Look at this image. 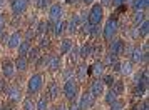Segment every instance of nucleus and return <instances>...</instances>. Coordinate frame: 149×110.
Instances as JSON below:
<instances>
[{
    "mask_svg": "<svg viewBox=\"0 0 149 110\" xmlns=\"http://www.w3.org/2000/svg\"><path fill=\"white\" fill-rule=\"evenodd\" d=\"M117 32H119V22H117V19H116L114 15H111L107 20H106L104 28H102V35H104L106 40H112Z\"/></svg>",
    "mask_w": 149,
    "mask_h": 110,
    "instance_id": "f257e3e1",
    "label": "nucleus"
},
{
    "mask_svg": "<svg viewBox=\"0 0 149 110\" xmlns=\"http://www.w3.org/2000/svg\"><path fill=\"white\" fill-rule=\"evenodd\" d=\"M102 19H104V8L101 3H94L87 14V22L91 25H101Z\"/></svg>",
    "mask_w": 149,
    "mask_h": 110,
    "instance_id": "f03ea898",
    "label": "nucleus"
},
{
    "mask_svg": "<svg viewBox=\"0 0 149 110\" xmlns=\"http://www.w3.org/2000/svg\"><path fill=\"white\" fill-rule=\"evenodd\" d=\"M62 94L67 100H72L74 102L75 97H77V80L75 78H67L64 87H62Z\"/></svg>",
    "mask_w": 149,
    "mask_h": 110,
    "instance_id": "7ed1b4c3",
    "label": "nucleus"
},
{
    "mask_svg": "<svg viewBox=\"0 0 149 110\" xmlns=\"http://www.w3.org/2000/svg\"><path fill=\"white\" fill-rule=\"evenodd\" d=\"M44 87V77L42 74H34L29 78V92L30 94H39Z\"/></svg>",
    "mask_w": 149,
    "mask_h": 110,
    "instance_id": "20e7f679",
    "label": "nucleus"
},
{
    "mask_svg": "<svg viewBox=\"0 0 149 110\" xmlns=\"http://www.w3.org/2000/svg\"><path fill=\"white\" fill-rule=\"evenodd\" d=\"M124 48H126V43L122 38H112V42H109V52L116 57H121L124 54Z\"/></svg>",
    "mask_w": 149,
    "mask_h": 110,
    "instance_id": "39448f33",
    "label": "nucleus"
},
{
    "mask_svg": "<svg viewBox=\"0 0 149 110\" xmlns=\"http://www.w3.org/2000/svg\"><path fill=\"white\" fill-rule=\"evenodd\" d=\"M94 100H95V97L92 95L89 90H86V92L81 95V100H79V109H81V110H91V109H92V105H94Z\"/></svg>",
    "mask_w": 149,
    "mask_h": 110,
    "instance_id": "423d86ee",
    "label": "nucleus"
},
{
    "mask_svg": "<svg viewBox=\"0 0 149 110\" xmlns=\"http://www.w3.org/2000/svg\"><path fill=\"white\" fill-rule=\"evenodd\" d=\"M129 62L131 63H146L148 62V54H144L141 47H134L132 54L129 55Z\"/></svg>",
    "mask_w": 149,
    "mask_h": 110,
    "instance_id": "0eeeda50",
    "label": "nucleus"
},
{
    "mask_svg": "<svg viewBox=\"0 0 149 110\" xmlns=\"http://www.w3.org/2000/svg\"><path fill=\"white\" fill-rule=\"evenodd\" d=\"M62 15H64V8H62L61 3H54V5H50V7H49V20H50V22L61 20Z\"/></svg>",
    "mask_w": 149,
    "mask_h": 110,
    "instance_id": "6e6552de",
    "label": "nucleus"
},
{
    "mask_svg": "<svg viewBox=\"0 0 149 110\" xmlns=\"http://www.w3.org/2000/svg\"><path fill=\"white\" fill-rule=\"evenodd\" d=\"M5 95H7V98L10 102H19L22 97V89L19 85H10V87L5 89Z\"/></svg>",
    "mask_w": 149,
    "mask_h": 110,
    "instance_id": "1a4fd4ad",
    "label": "nucleus"
},
{
    "mask_svg": "<svg viewBox=\"0 0 149 110\" xmlns=\"http://www.w3.org/2000/svg\"><path fill=\"white\" fill-rule=\"evenodd\" d=\"M27 3L29 0H10V7H12V12L14 15H22L25 12V8H27Z\"/></svg>",
    "mask_w": 149,
    "mask_h": 110,
    "instance_id": "9d476101",
    "label": "nucleus"
},
{
    "mask_svg": "<svg viewBox=\"0 0 149 110\" xmlns=\"http://www.w3.org/2000/svg\"><path fill=\"white\" fill-rule=\"evenodd\" d=\"M45 67H47L49 70H52V72H55V70L61 69V58L57 57V55H45Z\"/></svg>",
    "mask_w": 149,
    "mask_h": 110,
    "instance_id": "9b49d317",
    "label": "nucleus"
},
{
    "mask_svg": "<svg viewBox=\"0 0 149 110\" xmlns=\"http://www.w3.org/2000/svg\"><path fill=\"white\" fill-rule=\"evenodd\" d=\"M104 82H102V78H97V80H94V82L91 83V89H89V92L92 94L94 97H101L102 94H104Z\"/></svg>",
    "mask_w": 149,
    "mask_h": 110,
    "instance_id": "f8f14e48",
    "label": "nucleus"
},
{
    "mask_svg": "<svg viewBox=\"0 0 149 110\" xmlns=\"http://www.w3.org/2000/svg\"><path fill=\"white\" fill-rule=\"evenodd\" d=\"M2 74H3V77H7V78H12L15 74V65L10 60H3L2 62Z\"/></svg>",
    "mask_w": 149,
    "mask_h": 110,
    "instance_id": "ddd939ff",
    "label": "nucleus"
},
{
    "mask_svg": "<svg viewBox=\"0 0 149 110\" xmlns=\"http://www.w3.org/2000/svg\"><path fill=\"white\" fill-rule=\"evenodd\" d=\"M87 75H91V70H89V67L86 65V63L79 65V67H77V72H75V80L84 82V80L87 78Z\"/></svg>",
    "mask_w": 149,
    "mask_h": 110,
    "instance_id": "4468645a",
    "label": "nucleus"
},
{
    "mask_svg": "<svg viewBox=\"0 0 149 110\" xmlns=\"http://www.w3.org/2000/svg\"><path fill=\"white\" fill-rule=\"evenodd\" d=\"M47 94H49V100H55L57 97L61 95V87L57 82H50L47 87Z\"/></svg>",
    "mask_w": 149,
    "mask_h": 110,
    "instance_id": "2eb2a0df",
    "label": "nucleus"
},
{
    "mask_svg": "<svg viewBox=\"0 0 149 110\" xmlns=\"http://www.w3.org/2000/svg\"><path fill=\"white\" fill-rule=\"evenodd\" d=\"M89 70H91V74H92V75L101 77V75H104L106 65H104V62H101V60H95L94 65H92V67H89Z\"/></svg>",
    "mask_w": 149,
    "mask_h": 110,
    "instance_id": "dca6fc26",
    "label": "nucleus"
},
{
    "mask_svg": "<svg viewBox=\"0 0 149 110\" xmlns=\"http://www.w3.org/2000/svg\"><path fill=\"white\" fill-rule=\"evenodd\" d=\"M20 42H22V34L20 32H14V34L8 37L7 45H8V48H17L20 45Z\"/></svg>",
    "mask_w": 149,
    "mask_h": 110,
    "instance_id": "f3484780",
    "label": "nucleus"
},
{
    "mask_svg": "<svg viewBox=\"0 0 149 110\" xmlns=\"http://www.w3.org/2000/svg\"><path fill=\"white\" fill-rule=\"evenodd\" d=\"M52 32H54V35L55 37H61L64 32H65V22L62 20H57V22H54V25H52Z\"/></svg>",
    "mask_w": 149,
    "mask_h": 110,
    "instance_id": "a211bd4d",
    "label": "nucleus"
},
{
    "mask_svg": "<svg viewBox=\"0 0 149 110\" xmlns=\"http://www.w3.org/2000/svg\"><path fill=\"white\" fill-rule=\"evenodd\" d=\"M136 32H137V37H148V34H149V22H148V19L142 20L141 23L137 25Z\"/></svg>",
    "mask_w": 149,
    "mask_h": 110,
    "instance_id": "6ab92c4d",
    "label": "nucleus"
},
{
    "mask_svg": "<svg viewBox=\"0 0 149 110\" xmlns=\"http://www.w3.org/2000/svg\"><path fill=\"white\" fill-rule=\"evenodd\" d=\"M132 8H134V12L137 10H142V12H146L148 10V5H149V0H132Z\"/></svg>",
    "mask_w": 149,
    "mask_h": 110,
    "instance_id": "aec40b11",
    "label": "nucleus"
},
{
    "mask_svg": "<svg viewBox=\"0 0 149 110\" xmlns=\"http://www.w3.org/2000/svg\"><path fill=\"white\" fill-rule=\"evenodd\" d=\"M15 69L17 70H20V72H25L29 67V60H27V57H17V60H15Z\"/></svg>",
    "mask_w": 149,
    "mask_h": 110,
    "instance_id": "412c9836",
    "label": "nucleus"
},
{
    "mask_svg": "<svg viewBox=\"0 0 149 110\" xmlns=\"http://www.w3.org/2000/svg\"><path fill=\"white\" fill-rule=\"evenodd\" d=\"M19 57H27L29 50H30V42L29 40H22L20 45H19Z\"/></svg>",
    "mask_w": 149,
    "mask_h": 110,
    "instance_id": "4be33fe9",
    "label": "nucleus"
},
{
    "mask_svg": "<svg viewBox=\"0 0 149 110\" xmlns=\"http://www.w3.org/2000/svg\"><path fill=\"white\" fill-rule=\"evenodd\" d=\"M35 110H49V97L42 95L39 98V102L35 103Z\"/></svg>",
    "mask_w": 149,
    "mask_h": 110,
    "instance_id": "5701e85b",
    "label": "nucleus"
},
{
    "mask_svg": "<svg viewBox=\"0 0 149 110\" xmlns=\"http://www.w3.org/2000/svg\"><path fill=\"white\" fill-rule=\"evenodd\" d=\"M148 19V15H146V12H142V10H137V12H134V17H132V23H134L136 27L141 23L142 20H146Z\"/></svg>",
    "mask_w": 149,
    "mask_h": 110,
    "instance_id": "b1692460",
    "label": "nucleus"
},
{
    "mask_svg": "<svg viewBox=\"0 0 149 110\" xmlns=\"http://www.w3.org/2000/svg\"><path fill=\"white\" fill-rule=\"evenodd\" d=\"M122 75H129V74H132V63L129 62V60H124L121 62V69H119Z\"/></svg>",
    "mask_w": 149,
    "mask_h": 110,
    "instance_id": "393cba45",
    "label": "nucleus"
},
{
    "mask_svg": "<svg viewBox=\"0 0 149 110\" xmlns=\"http://www.w3.org/2000/svg\"><path fill=\"white\" fill-rule=\"evenodd\" d=\"M72 45H74V42L70 40V38H62L61 40V54H67Z\"/></svg>",
    "mask_w": 149,
    "mask_h": 110,
    "instance_id": "a878e982",
    "label": "nucleus"
},
{
    "mask_svg": "<svg viewBox=\"0 0 149 110\" xmlns=\"http://www.w3.org/2000/svg\"><path fill=\"white\" fill-rule=\"evenodd\" d=\"M67 54H69V62H70V63H75V60L79 58V47L72 45V47H70V50H69Z\"/></svg>",
    "mask_w": 149,
    "mask_h": 110,
    "instance_id": "bb28decb",
    "label": "nucleus"
},
{
    "mask_svg": "<svg viewBox=\"0 0 149 110\" xmlns=\"http://www.w3.org/2000/svg\"><path fill=\"white\" fill-rule=\"evenodd\" d=\"M77 28H79V25H77V20H75V15H72L70 20H69V23H67V32L72 35V34L77 32Z\"/></svg>",
    "mask_w": 149,
    "mask_h": 110,
    "instance_id": "cd10ccee",
    "label": "nucleus"
},
{
    "mask_svg": "<svg viewBox=\"0 0 149 110\" xmlns=\"http://www.w3.org/2000/svg\"><path fill=\"white\" fill-rule=\"evenodd\" d=\"M39 48L37 47H30V50H29V54H27V60H30V62H37L39 60Z\"/></svg>",
    "mask_w": 149,
    "mask_h": 110,
    "instance_id": "c85d7f7f",
    "label": "nucleus"
},
{
    "mask_svg": "<svg viewBox=\"0 0 149 110\" xmlns=\"http://www.w3.org/2000/svg\"><path fill=\"white\" fill-rule=\"evenodd\" d=\"M111 90L114 92L116 95H121L122 92H124V83H122L121 80H116V82L111 85Z\"/></svg>",
    "mask_w": 149,
    "mask_h": 110,
    "instance_id": "c756f323",
    "label": "nucleus"
},
{
    "mask_svg": "<svg viewBox=\"0 0 149 110\" xmlns=\"http://www.w3.org/2000/svg\"><path fill=\"white\" fill-rule=\"evenodd\" d=\"M79 57H81V58H89V57H91V45H89V43H84V45L79 48Z\"/></svg>",
    "mask_w": 149,
    "mask_h": 110,
    "instance_id": "7c9ffc66",
    "label": "nucleus"
},
{
    "mask_svg": "<svg viewBox=\"0 0 149 110\" xmlns=\"http://www.w3.org/2000/svg\"><path fill=\"white\" fill-rule=\"evenodd\" d=\"M22 110H35V102L30 98V97H27L25 100H24V105H22Z\"/></svg>",
    "mask_w": 149,
    "mask_h": 110,
    "instance_id": "2f4dec72",
    "label": "nucleus"
},
{
    "mask_svg": "<svg viewBox=\"0 0 149 110\" xmlns=\"http://www.w3.org/2000/svg\"><path fill=\"white\" fill-rule=\"evenodd\" d=\"M117 97H119V95H116L112 90H109L107 94H106V102H107L109 105H111V103H114L116 100H117Z\"/></svg>",
    "mask_w": 149,
    "mask_h": 110,
    "instance_id": "473e14b6",
    "label": "nucleus"
},
{
    "mask_svg": "<svg viewBox=\"0 0 149 110\" xmlns=\"http://www.w3.org/2000/svg\"><path fill=\"white\" fill-rule=\"evenodd\" d=\"M45 32H47V23H45V22H40L39 27H37V30H35V34H39L42 37V35H45Z\"/></svg>",
    "mask_w": 149,
    "mask_h": 110,
    "instance_id": "72a5a7b5",
    "label": "nucleus"
},
{
    "mask_svg": "<svg viewBox=\"0 0 149 110\" xmlns=\"http://www.w3.org/2000/svg\"><path fill=\"white\" fill-rule=\"evenodd\" d=\"M111 110H124V102L117 98L114 103H111Z\"/></svg>",
    "mask_w": 149,
    "mask_h": 110,
    "instance_id": "f704fd0d",
    "label": "nucleus"
},
{
    "mask_svg": "<svg viewBox=\"0 0 149 110\" xmlns=\"http://www.w3.org/2000/svg\"><path fill=\"white\" fill-rule=\"evenodd\" d=\"M116 60H117V57H116V55H112L111 52H109V54L106 55V62H104V65H109V67H111V65L116 62Z\"/></svg>",
    "mask_w": 149,
    "mask_h": 110,
    "instance_id": "c9c22d12",
    "label": "nucleus"
},
{
    "mask_svg": "<svg viewBox=\"0 0 149 110\" xmlns=\"http://www.w3.org/2000/svg\"><path fill=\"white\" fill-rule=\"evenodd\" d=\"M101 32H102V28L99 27V25H92V27H91V37H99V35H101Z\"/></svg>",
    "mask_w": 149,
    "mask_h": 110,
    "instance_id": "e433bc0d",
    "label": "nucleus"
},
{
    "mask_svg": "<svg viewBox=\"0 0 149 110\" xmlns=\"http://www.w3.org/2000/svg\"><path fill=\"white\" fill-rule=\"evenodd\" d=\"M102 82H104V85H109V87H111V85L116 82L114 75H109V74H107V75H104V77H102Z\"/></svg>",
    "mask_w": 149,
    "mask_h": 110,
    "instance_id": "4c0bfd02",
    "label": "nucleus"
},
{
    "mask_svg": "<svg viewBox=\"0 0 149 110\" xmlns=\"http://www.w3.org/2000/svg\"><path fill=\"white\" fill-rule=\"evenodd\" d=\"M5 25H7V15L0 14V34L5 30Z\"/></svg>",
    "mask_w": 149,
    "mask_h": 110,
    "instance_id": "58836bf2",
    "label": "nucleus"
},
{
    "mask_svg": "<svg viewBox=\"0 0 149 110\" xmlns=\"http://www.w3.org/2000/svg\"><path fill=\"white\" fill-rule=\"evenodd\" d=\"M91 27H92V25H91L89 22H86V23H82V25H81V28H82V34L89 35V34H91Z\"/></svg>",
    "mask_w": 149,
    "mask_h": 110,
    "instance_id": "ea45409f",
    "label": "nucleus"
},
{
    "mask_svg": "<svg viewBox=\"0 0 149 110\" xmlns=\"http://www.w3.org/2000/svg\"><path fill=\"white\" fill-rule=\"evenodd\" d=\"M49 43H50V40H49V37H45V35H42V37H40V47H42V48H45V47H49Z\"/></svg>",
    "mask_w": 149,
    "mask_h": 110,
    "instance_id": "a19ab883",
    "label": "nucleus"
},
{
    "mask_svg": "<svg viewBox=\"0 0 149 110\" xmlns=\"http://www.w3.org/2000/svg\"><path fill=\"white\" fill-rule=\"evenodd\" d=\"M139 110H149V103H148L146 98L142 100V103H139Z\"/></svg>",
    "mask_w": 149,
    "mask_h": 110,
    "instance_id": "79ce46f5",
    "label": "nucleus"
},
{
    "mask_svg": "<svg viewBox=\"0 0 149 110\" xmlns=\"http://www.w3.org/2000/svg\"><path fill=\"white\" fill-rule=\"evenodd\" d=\"M111 69L114 70V72H119V69H121V62H119V60H116V62L111 65Z\"/></svg>",
    "mask_w": 149,
    "mask_h": 110,
    "instance_id": "37998d69",
    "label": "nucleus"
},
{
    "mask_svg": "<svg viewBox=\"0 0 149 110\" xmlns=\"http://www.w3.org/2000/svg\"><path fill=\"white\" fill-rule=\"evenodd\" d=\"M124 3V0H111V5H114V7H119Z\"/></svg>",
    "mask_w": 149,
    "mask_h": 110,
    "instance_id": "c03bdc74",
    "label": "nucleus"
},
{
    "mask_svg": "<svg viewBox=\"0 0 149 110\" xmlns=\"http://www.w3.org/2000/svg\"><path fill=\"white\" fill-rule=\"evenodd\" d=\"M5 89H7L5 87V78H2L0 80V92H5Z\"/></svg>",
    "mask_w": 149,
    "mask_h": 110,
    "instance_id": "a18cd8bd",
    "label": "nucleus"
},
{
    "mask_svg": "<svg viewBox=\"0 0 149 110\" xmlns=\"http://www.w3.org/2000/svg\"><path fill=\"white\" fill-rule=\"evenodd\" d=\"M101 5H102V8L109 7V5H111V0H101Z\"/></svg>",
    "mask_w": 149,
    "mask_h": 110,
    "instance_id": "49530a36",
    "label": "nucleus"
},
{
    "mask_svg": "<svg viewBox=\"0 0 149 110\" xmlns=\"http://www.w3.org/2000/svg\"><path fill=\"white\" fill-rule=\"evenodd\" d=\"M67 110H81V109H79V105H77V103H75V100H74V103H72Z\"/></svg>",
    "mask_w": 149,
    "mask_h": 110,
    "instance_id": "de8ad7c7",
    "label": "nucleus"
},
{
    "mask_svg": "<svg viewBox=\"0 0 149 110\" xmlns=\"http://www.w3.org/2000/svg\"><path fill=\"white\" fill-rule=\"evenodd\" d=\"M54 110H67V107H65V105H62V103H61V105H57V107H55Z\"/></svg>",
    "mask_w": 149,
    "mask_h": 110,
    "instance_id": "09e8293b",
    "label": "nucleus"
},
{
    "mask_svg": "<svg viewBox=\"0 0 149 110\" xmlns=\"http://www.w3.org/2000/svg\"><path fill=\"white\" fill-rule=\"evenodd\" d=\"M0 110H12V107H10V105H2Z\"/></svg>",
    "mask_w": 149,
    "mask_h": 110,
    "instance_id": "8fccbe9b",
    "label": "nucleus"
},
{
    "mask_svg": "<svg viewBox=\"0 0 149 110\" xmlns=\"http://www.w3.org/2000/svg\"><path fill=\"white\" fill-rule=\"evenodd\" d=\"M65 2H67V3H79L81 0H65Z\"/></svg>",
    "mask_w": 149,
    "mask_h": 110,
    "instance_id": "3c124183",
    "label": "nucleus"
},
{
    "mask_svg": "<svg viewBox=\"0 0 149 110\" xmlns=\"http://www.w3.org/2000/svg\"><path fill=\"white\" fill-rule=\"evenodd\" d=\"M82 2H84V3H92L94 0H82Z\"/></svg>",
    "mask_w": 149,
    "mask_h": 110,
    "instance_id": "603ef678",
    "label": "nucleus"
},
{
    "mask_svg": "<svg viewBox=\"0 0 149 110\" xmlns=\"http://www.w3.org/2000/svg\"><path fill=\"white\" fill-rule=\"evenodd\" d=\"M5 5V0H0V7H3Z\"/></svg>",
    "mask_w": 149,
    "mask_h": 110,
    "instance_id": "864d4df0",
    "label": "nucleus"
},
{
    "mask_svg": "<svg viewBox=\"0 0 149 110\" xmlns=\"http://www.w3.org/2000/svg\"><path fill=\"white\" fill-rule=\"evenodd\" d=\"M124 3H132V0H124Z\"/></svg>",
    "mask_w": 149,
    "mask_h": 110,
    "instance_id": "5fc2aeb1",
    "label": "nucleus"
}]
</instances>
